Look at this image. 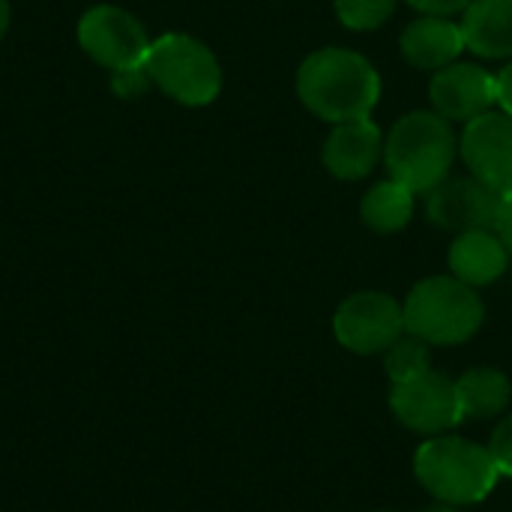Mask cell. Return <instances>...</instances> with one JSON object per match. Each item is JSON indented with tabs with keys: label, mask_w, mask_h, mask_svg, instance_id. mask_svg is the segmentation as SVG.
<instances>
[{
	"label": "cell",
	"mask_w": 512,
	"mask_h": 512,
	"mask_svg": "<svg viewBox=\"0 0 512 512\" xmlns=\"http://www.w3.org/2000/svg\"><path fill=\"white\" fill-rule=\"evenodd\" d=\"M411 3L414 9H420L423 15H441V18H450L456 12H465L474 0H405Z\"/></svg>",
	"instance_id": "cell-22"
},
{
	"label": "cell",
	"mask_w": 512,
	"mask_h": 512,
	"mask_svg": "<svg viewBox=\"0 0 512 512\" xmlns=\"http://www.w3.org/2000/svg\"><path fill=\"white\" fill-rule=\"evenodd\" d=\"M399 48L411 66L438 72V69L456 63L459 54L465 51L462 24L441 18V15H423L402 30Z\"/></svg>",
	"instance_id": "cell-13"
},
{
	"label": "cell",
	"mask_w": 512,
	"mask_h": 512,
	"mask_svg": "<svg viewBox=\"0 0 512 512\" xmlns=\"http://www.w3.org/2000/svg\"><path fill=\"white\" fill-rule=\"evenodd\" d=\"M414 474L441 504H480L498 486V465L489 447L465 438H432L414 456Z\"/></svg>",
	"instance_id": "cell-3"
},
{
	"label": "cell",
	"mask_w": 512,
	"mask_h": 512,
	"mask_svg": "<svg viewBox=\"0 0 512 512\" xmlns=\"http://www.w3.org/2000/svg\"><path fill=\"white\" fill-rule=\"evenodd\" d=\"M333 333L354 354H381L405 336V309L390 294L360 291L336 309Z\"/></svg>",
	"instance_id": "cell-7"
},
{
	"label": "cell",
	"mask_w": 512,
	"mask_h": 512,
	"mask_svg": "<svg viewBox=\"0 0 512 512\" xmlns=\"http://www.w3.org/2000/svg\"><path fill=\"white\" fill-rule=\"evenodd\" d=\"M390 408L402 426L420 435H441L462 423L456 381L441 372H426L408 384H393Z\"/></svg>",
	"instance_id": "cell-9"
},
{
	"label": "cell",
	"mask_w": 512,
	"mask_h": 512,
	"mask_svg": "<svg viewBox=\"0 0 512 512\" xmlns=\"http://www.w3.org/2000/svg\"><path fill=\"white\" fill-rule=\"evenodd\" d=\"M462 15L468 51L486 60H512V0H474Z\"/></svg>",
	"instance_id": "cell-15"
},
{
	"label": "cell",
	"mask_w": 512,
	"mask_h": 512,
	"mask_svg": "<svg viewBox=\"0 0 512 512\" xmlns=\"http://www.w3.org/2000/svg\"><path fill=\"white\" fill-rule=\"evenodd\" d=\"M399 0H336V15L348 30H378L384 27Z\"/></svg>",
	"instance_id": "cell-19"
},
{
	"label": "cell",
	"mask_w": 512,
	"mask_h": 512,
	"mask_svg": "<svg viewBox=\"0 0 512 512\" xmlns=\"http://www.w3.org/2000/svg\"><path fill=\"white\" fill-rule=\"evenodd\" d=\"M78 42L81 48L105 69H135L144 66L150 51V36L135 15L120 6H93L78 21Z\"/></svg>",
	"instance_id": "cell-6"
},
{
	"label": "cell",
	"mask_w": 512,
	"mask_h": 512,
	"mask_svg": "<svg viewBox=\"0 0 512 512\" xmlns=\"http://www.w3.org/2000/svg\"><path fill=\"white\" fill-rule=\"evenodd\" d=\"M429 99L441 117L471 123V120L495 111V105H498L495 75H489L477 63H450L435 72V78L429 84Z\"/></svg>",
	"instance_id": "cell-10"
},
{
	"label": "cell",
	"mask_w": 512,
	"mask_h": 512,
	"mask_svg": "<svg viewBox=\"0 0 512 512\" xmlns=\"http://www.w3.org/2000/svg\"><path fill=\"white\" fill-rule=\"evenodd\" d=\"M384 159V135L369 117L336 123L324 144V168L336 180H363Z\"/></svg>",
	"instance_id": "cell-12"
},
{
	"label": "cell",
	"mask_w": 512,
	"mask_h": 512,
	"mask_svg": "<svg viewBox=\"0 0 512 512\" xmlns=\"http://www.w3.org/2000/svg\"><path fill=\"white\" fill-rule=\"evenodd\" d=\"M504 198H498L489 186H483L477 177H459L444 180L426 195V216L432 225L444 231H492L495 213Z\"/></svg>",
	"instance_id": "cell-11"
},
{
	"label": "cell",
	"mask_w": 512,
	"mask_h": 512,
	"mask_svg": "<svg viewBox=\"0 0 512 512\" xmlns=\"http://www.w3.org/2000/svg\"><path fill=\"white\" fill-rule=\"evenodd\" d=\"M9 27V0H0V39Z\"/></svg>",
	"instance_id": "cell-25"
},
{
	"label": "cell",
	"mask_w": 512,
	"mask_h": 512,
	"mask_svg": "<svg viewBox=\"0 0 512 512\" xmlns=\"http://www.w3.org/2000/svg\"><path fill=\"white\" fill-rule=\"evenodd\" d=\"M510 267V252L495 237V231H465L450 246V270L471 288L498 282Z\"/></svg>",
	"instance_id": "cell-14"
},
{
	"label": "cell",
	"mask_w": 512,
	"mask_h": 512,
	"mask_svg": "<svg viewBox=\"0 0 512 512\" xmlns=\"http://www.w3.org/2000/svg\"><path fill=\"white\" fill-rule=\"evenodd\" d=\"M456 396L462 420H489L507 411L512 384L498 369H471L456 381Z\"/></svg>",
	"instance_id": "cell-16"
},
{
	"label": "cell",
	"mask_w": 512,
	"mask_h": 512,
	"mask_svg": "<svg viewBox=\"0 0 512 512\" xmlns=\"http://www.w3.org/2000/svg\"><path fill=\"white\" fill-rule=\"evenodd\" d=\"M426 512H459L453 504H438V507H429Z\"/></svg>",
	"instance_id": "cell-26"
},
{
	"label": "cell",
	"mask_w": 512,
	"mask_h": 512,
	"mask_svg": "<svg viewBox=\"0 0 512 512\" xmlns=\"http://www.w3.org/2000/svg\"><path fill=\"white\" fill-rule=\"evenodd\" d=\"M459 141L447 117L438 111H411L390 129L384 141V162L390 177L414 195H429L450 177Z\"/></svg>",
	"instance_id": "cell-2"
},
{
	"label": "cell",
	"mask_w": 512,
	"mask_h": 512,
	"mask_svg": "<svg viewBox=\"0 0 512 512\" xmlns=\"http://www.w3.org/2000/svg\"><path fill=\"white\" fill-rule=\"evenodd\" d=\"M459 150L471 177L498 198H512V117L507 111H489L465 123Z\"/></svg>",
	"instance_id": "cell-8"
},
{
	"label": "cell",
	"mask_w": 512,
	"mask_h": 512,
	"mask_svg": "<svg viewBox=\"0 0 512 512\" xmlns=\"http://www.w3.org/2000/svg\"><path fill=\"white\" fill-rule=\"evenodd\" d=\"M492 231H495V237L504 243V249L510 252L512 258V198H504V201H501V207H498V213H495V222H492Z\"/></svg>",
	"instance_id": "cell-23"
},
{
	"label": "cell",
	"mask_w": 512,
	"mask_h": 512,
	"mask_svg": "<svg viewBox=\"0 0 512 512\" xmlns=\"http://www.w3.org/2000/svg\"><path fill=\"white\" fill-rule=\"evenodd\" d=\"M384 366H387V378L390 384H408L426 372H432V354H429V342L417 339V336H402L399 342H393L384 351Z\"/></svg>",
	"instance_id": "cell-18"
},
{
	"label": "cell",
	"mask_w": 512,
	"mask_h": 512,
	"mask_svg": "<svg viewBox=\"0 0 512 512\" xmlns=\"http://www.w3.org/2000/svg\"><path fill=\"white\" fill-rule=\"evenodd\" d=\"M402 309L405 333L429 345H462L486 318L480 294L456 276H429L417 282Z\"/></svg>",
	"instance_id": "cell-4"
},
{
	"label": "cell",
	"mask_w": 512,
	"mask_h": 512,
	"mask_svg": "<svg viewBox=\"0 0 512 512\" xmlns=\"http://www.w3.org/2000/svg\"><path fill=\"white\" fill-rule=\"evenodd\" d=\"M495 87H498V105H501V111H507L512 117V60L495 75Z\"/></svg>",
	"instance_id": "cell-24"
},
{
	"label": "cell",
	"mask_w": 512,
	"mask_h": 512,
	"mask_svg": "<svg viewBox=\"0 0 512 512\" xmlns=\"http://www.w3.org/2000/svg\"><path fill=\"white\" fill-rule=\"evenodd\" d=\"M144 72L171 99L189 108L210 105L222 90V66L216 54L195 36L165 33L150 42Z\"/></svg>",
	"instance_id": "cell-5"
},
{
	"label": "cell",
	"mask_w": 512,
	"mask_h": 512,
	"mask_svg": "<svg viewBox=\"0 0 512 512\" xmlns=\"http://www.w3.org/2000/svg\"><path fill=\"white\" fill-rule=\"evenodd\" d=\"M360 216L363 222L378 231V234H396L402 231L411 216H414V192L402 186L399 180H381L375 183L363 201H360Z\"/></svg>",
	"instance_id": "cell-17"
},
{
	"label": "cell",
	"mask_w": 512,
	"mask_h": 512,
	"mask_svg": "<svg viewBox=\"0 0 512 512\" xmlns=\"http://www.w3.org/2000/svg\"><path fill=\"white\" fill-rule=\"evenodd\" d=\"M489 453L501 471V477H512V414L504 417L492 435V444H489Z\"/></svg>",
	"instance_id": "cell-20"
},
{
	"label": "cell",
	"mask_w": 512,
	"mask_h": 512,
	"mask_svg": "<svg viewBox=\"0 0 512 512\" xmlns=\"http://www.w3.org/2000/svg\"><path fill=\"white\" fill-rule=\"evenodd\" d=\"M150 75L144 72V66H135V69H120L111 75V87L117 96H141L147 87H150Z\"/></svg>",
	"instance_id": "cell-21"
},
{
	"label": "cell",
	"mask_w": 512,
	"mask_h": 512,
	"mask_svg": "<svg viewBox=\"0 0 512 512\" xmlns=\"http://www.w3.org/2000/svg\"><path fill=\"white\" fill-rule=\"evenodd\" d=\"M300 102L327 123L369 117L381 99V75L351 48H321L309 54L297 72Z\"/></svg>",
	"instance_id": "cell-1"
}]
</instances>
